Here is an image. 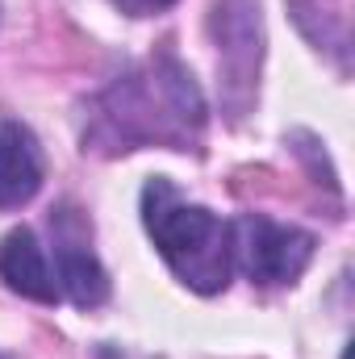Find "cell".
Listing matches in <instances>:
<instances>
[{
	"label": "cell",
	"mask_w": 355,
	"mask_h": 359,
	"mask_svg": "<svg viewBox=\"0 0 355 359\" xmlns=\"http://www.w3.org/2000/svg\"><path fill=\"white\" fill-rule=\"evenodd\" d=\"M42 176H46V163L34 130L4 117L0 121V209H21L25 201H34Z\"/></svg>",
	"instance_id": "obj_6"
},
{
	"label": "cell",
	"mask_w": 355,
	"mask_h": 359,
	"mask_svg": "<svg viewBox=\"0 0 355 359\" xmlns=\"http://www.w3.org/2000/svg\"><path fill=\"white\" fill-rule=\"evenodd\" d=\"M0 359H8V355H4V351H0Z\"/></svg>",
	"instance_id": "obj_9"
},
{
	"label": "cell",
	"mask_w": 355,
	"mask_h": 359,
	"mask_svg": "<svg viewBox=\"0 0 355 359\" xmlns=\"http://www.w3.org/2000/svg\"><path fill=\"white\" fill-rule=\"evenodd\" d=\"M0 280L29 297V301H42V305H55L59 301V280H55V264L46 259L42 243L34 230H8L0 238Z\"/></svg>",
	"instance_id": "obj_7"
},
{
	"label": "cell",
	"mask_w": 355,
	"mask_h": 359,
	"mask_svg": "<svg viewBox=\"0 0 355 359\" xmlns=\"http://www.w3.org/2000/svg\"><path fill=\"white\" fill-rule=\"evenodd\" d=\"M84 147L92 151H138V147H172L184 151L205 130V96L192 72L176 55H159L96 96Z\"/></svg>",
	"instance_id": "obj_1"
},
{
	"label": "cell",
	"mask_w": 355,
	"mask_h": 359,
	"mask_svg": "<svg viewBox=\"0 0 355 359\" xmlns=\"http://www.w3.org/2000/svg\"><path fill=\"white\" fill-rule=\"evenodd\" d=\"M230 243H234V264L251 276V284L284 288L297 284L301 271L314 259V234L297 226H280L264 213H243L230 222Z\"/></svg>",
	"instance_id": "obj_3"
},
{
	"label": "cell",
	"mask_w": 355,
	"mask_h": 359,
	"mask_svg": "<svg viewBox=\"0 0 355 359\" xmlns=\"http://www.w3.org/2000/svg\"><path fill=\"white\" fill-rule=\"evenodd\" d=\"M113 8H121L126 17H155V13H163V8H172L176 0H109Z\"/></svg>",
	"instance_id": "obj_8"
},
{
	"label": "cell",
	"mask_w": 355,
	"mask_h": 359,
	"mask_svg": "<svg viewBox=\"0 0 355 359\" xmlns=\"http://www.w3.org/2000/svg\"><path fill=\"white\" fill-rule=\"evenodd\" d=\"M142 222L155 238L163 264L201 297H213L234 276V243L230 222L209 213L205 205L184 201L163 176H155L142 188Z\"/></svg>",
	"instance_id": "obj_2"
},
{
	"label": "cell",
	"mask_w": 355,
	"mask_h": 359,
	"mask_svg": "<svg viewBox=\"0 0 355 359\" xmlns=\"http://www.w3.org/2000/svg\"><path fill=\"white\" fill-rule=\"evenodd\" d=\"M55 280H59V297H67L80 309H96L109 301V276L100 268L96 251L88 247L84 222L63 209L55 222Z\"/></svg>",
	"instance_id": "obj_5"
},
{
	"label": "cell",
	"mask_w": 355,
	"mask_h": 359,
	"mask_svg": "<svg viewBox=\"0 0 355 359\" xmlns=\"http://www.w3.org/2000/svg\"><path fill=\"white\" fill-rule=\"evenodd\" d=\"M213 38H217V67L222 88L234 113H243L255 96V76L264 59V21L255 0H217L213 8Z\"/></svg>",
	"instance_id": "obj_4"
}]
</instances>
